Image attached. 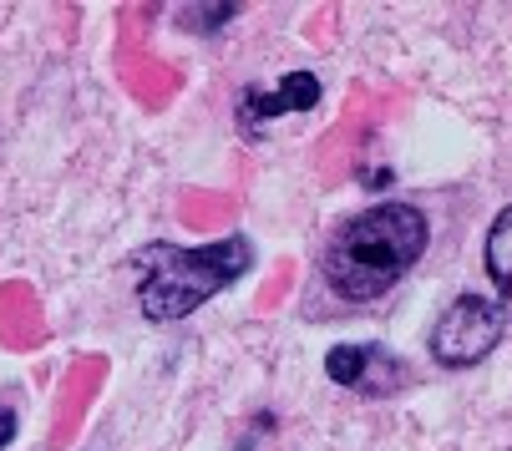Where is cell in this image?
<instances>
[{
    "label": "cell",
    "instance_id": "obj_7",
    "mask_svg": "<svg viewBox=\"0 0 512 451\" xmlns=\"http://www.w3.org/2000/svg\"><path fill=\"white\" fill-rule=\"evenodd\" d=\"M16 431H21V421H16V411L0 401V451H6L11 441H16Z\"/></svg>",
    "mask_w": 512,
    "mask_h": 451
},
{
    "label": "cell",
    "instance_id": "obj_1",
    "mask_svg": "<svg viewBox=\"0 0 512 451\" xmlns=\"http://www.w3.org/2000/svg\"><path fill=\"white\" fill-rule=\"evenodd\" d=\"M426 239H431V223L416 203L401 198L371 203L355 218H345L335 239L325 244V264H320L325 284L345 305H376L411 274V264L426 254Z\"/></svg>",
    "mask_w": 512,
    "mask_h": 451
},
{
    "label": "cell",
    "instance_id": "obj_2",
    "mask_svg": "<svg viewBox=\"0 0 512 451\" xmlns=\"http://www.w3.org/2000/svg\"><path fill=\"white\" fill-rule=\"evenodd\" d=\"M254 264V244L244 234L213 239L198 249H173V244H153L148 249V274L137 284V305L153 325H173L188 320L193 310H203L213 294H224L229 284H239Z\"/></svg>",
    "mask_w": 512,
    "mask_h": 451
},
{
    "label": "cell",
    "instance_id": "obj_6",
    "mask_svg": "<svg viewBox=\"0 0 512 451\" xmlns=\"http://www.w3.org/2000/svg\"><path fill=\"white\" fill-rule=\"evenodd\" d=\"M482 264H487V274H492V289H497L502 315L512 320V203L492 218V229H487V249H482Z\"/></svg>",
    "mask_w": 512,
    "mask_h": 451
},
{
    "label": "cell",
    "instance_id": "obj_4",
    "mask_svg": "<svg viewBox=\"0 0 512 451\" xmlns=\"http://www.w3.org/2000/svg\"><path fill=\"white\" fill-rule=\"evenodd\" d=\"M325 375L335 386H350V391H365V396H386L406 381L396 355L381 350V345H335L325 355Z\"/></svg>",
    "mask_w": 512,
    "mask_h": 451
},
{
    "label": "cell",
    "instance_id": "obj_5",
    "mask_svg": "<svg viewBox=\"0 0 512 451\" xmlns=\"http://www.w3.org/2000/svg\"><path fill=\"white\" fill-rule=\"evenodd\" d=\"M315 102H320V77L315 71H289L274 92H244L239 122H244V132H254L259 122H274L284 112H310Z\"/></svg>",
    "mask_w": 512,
    "mask_h": 451
},
{
    "label": "cell",
    "instance_id": "obj_3",
    "mask_svg": "<svg viewBox=\"0 0 512 451\" xmlns=\"http://www.w3.org/2000/svg\"><path fill=\"white\" fill-rule=\"evenodd\" d=\"M502 330H507V315H502L497 299H487V294H457L452 305L442 310V320L431 325L426 350H431V360L442 365V370H467V365H482L497 350Z\"/></svg>",
    "mask_w": 512,
    "mask_h": 451
}]
</instances>
